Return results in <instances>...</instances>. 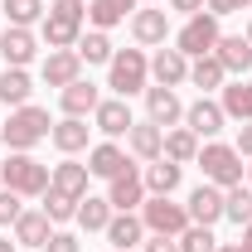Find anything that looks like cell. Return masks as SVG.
<instances>
[{
    "label": "cell",
    "instance_id": "1",
    "mask_svg": "<svg viewBox=\"0 0 252 252\" xmlns=\"http://www.w3.org/2000/svg\"><path fill=\"white\" fill-rule=\"evenodd\" d=\"M88 30V0H54L39 20V44L49 49H73Z\"/></svg>",
    "mask_w": 252,
    "mask_h": 252
},
{
    "label": "cell",
    "instance_id": "2",
    "mask_svg": "<svg viewBox=\"0 0 252 252\" xmlns=\"http://www.w3.org/2000/svg\"><path fill=\"white\" fill-rule=\"evenodd\" d=\"M49 175H54V165L34 160V151H10V160L0 165V185L15 189L20 199H44V189H49Z\"/></svg>",
    "mask_w": 252,
    "mask_h": 252
},
{
    "label": "cell",
    "instance_id": "3",
    "mask_svg": "<svg viewBox=\"0 0 252 252\" xmlns=\"http://www.w3.org/2000/svg\"><path fill=\"white\" fill-rule=\"evenodd\" d=\"M194 165L204 170V180L219 189H233L243 185V175H248V165H243V156H238V146L233 141H204L199 146V156H194Z\"/></svg>",
    "mask_w": 252,
    "mask_h": 252
},
{
    "label": "cell",
    "instance_id": "4",
    "mask_svg": "<svg viewBox=\"0 0 252 252\" xmlns=\"http://www.w3.org/2000/svg\"><path fill=\"white\" fill-rule=\"evenodd\" d=\"M107 88L117 97H136L151 88V54L146 49H117L107 63Z\"/></svg>",
    "mask_w": 252,
    "mask_h": 252
},
{
    "label": "cell",
    "instance_id": "5",
    "mask_svg": "<svg viewBox=\"0 0 252 252\" xmlns=\"http://www.w3.org/2000/svg\"><path fill=\"white\" fill-rule=\"evenodd\" d=\"M49 131H54V122H49V112L44 107H15L5 122H0V136H5V146L10 151H34L39 141H49Z\"/></svg>",
    "mask_w": 252,
    "mask_h": 252
},
{
    "label": "cell",
    "instance_id": "6",
    "mask_svg": "<svg viewBox=\"0 0 252 252\" xmlns=\"http://www.w3.org/2000/svg\"><path fill=\"white\" fill-rule=\"evenodd\" d=\"M223 39V25L219 15H209V10H199V15H189L185 25L175 30V49L185 54V59H204V54H214Z\"/></svg>",
    "mask_w": 252,
    "mask_h": 252
},
{
    "label": "cell",
    "instance_id": "7",
    "mask_svg": "<svg viewBox=\"0 0 252 252\" xmlns=\"http://www.w3.org/2000/svg\"><path fill=\"white\" fill-rule=\"evenodd\" d=\"M141 223H146V233H165V238H180L189 228V209L185 204H175V194L170 199H156V194H146V204L136 209Z\"/></svg>",
    "mask_w": 252,
    "mask_h": 252
},
{
    "label": "cell",
    "instance_id": "8",
    "mask_svg": "<svg viewBox=\"0 0 252 252\" xmlns=\"http://www.w3.org/2000/svg\"><path fill=\"white\" fill-rule=\"evenodd\" d=\"M126 30L136 39V49H165V39H170V10L165 5H141L126 20Z\"/></svg>",
    "mask_w": 252,
    "mask_h": 252
},
{
    "label": "cell",
    "instance_id": "9",
    "mask_svg": "<svg viewBox=\"0 0 252 252\" xmlns=\"http://www.w3.org/2000/svg\"><path fill=\"white\" fill-rule=\"evenodd\" d=\"M83 78V59H78V49H49L44 63H39V83L44 88H68V83H78Z\"/></svg>",
    "mask_w": 252,
    "mask_h": 252
},
{
    "label": "cell",
    "instance_id": "10",
    "mask_svg": "<svg viewBox=\"0 0 252 252\" xmlns=\"http://www.w3.org/2000/svg\"><path fill=\"white\" fill-rule=\"evenodd\" d=\"M107 204L117 209V214H136L141 204H146V180H141V165H131L122 170L117 180H107Z\"/></svg>",
    "mask_w": 252,
    "mask_h": 252
},
{
    "label": "cell",
    "instance_id": "11",
    "mask_svg": "<svg viewBox=\"0 0 252 252\" xmlns=\"http://www.w3.org/2000/svg\"><path fill=\"white\" fill-rule=\"evenodd\" d=\"M185 126L199 136V141H219V131L228 126V117H223V107L214 102V97H194L185 107Z\"/></svg>",
    "mask_w": 252,
    "mask_h": 252
},
{
    "label": "cell",
    "instance_id": "12",
    "mask_svg": "<svg viewBox=\"0 0 252 252\" xmlns=\"http://www.w3.org/2000/svg\"><path fill=\"white\" fill-rule=\"evenodd\" d=\"M0 59H5V68H30L39 59V34L20 30V25H5V34H0Z\"/></svg>",
    "mask_w": 252,
    "mask_h": 252
},
{
    "label": "cell",
    "instance_id": "13",
    "mask_svg": "<svg viewBox=\"0 0 252 252\" xmlns=\"http://www.w3.org/2000/svg\"><path fill=\"white\" fill-rule=\"evenodd\" d=\"M131 126H136V117H131L126 97H102V102H97V112H93V131H102L107 141H122Z\"/></svg>",
    "mask_w": 252,
    "mask_h": 252
},
{
    "label": "cell",
    "instance_id": "14",
    "mask_svg": "<svg viewBox=\"0 0 252 252\" xmlns=\"http://www.w3.org/2000/svg\"><path fill=\"white\" fill-rule=\"evenodd\" d=\"M131 165H136L131 151L117 146V141H97V146H88V170H93V180H117V175L131 170Z\"/></svg>",
    "mask_w": 252,
    "mask_h": 252
},
{
    "label": "cell",
    "instance_id": "15",
    "mask_svg": "<svg viewBox=\"0 0 252 252\" xmlns=\"http://www.w3.org/2000/svg\"><path fill=\"white\" fill-rule=\"evenodd\" d=\"M126 151H131V160H141V165L160 160V156H165V126H156L151 117L136 122L131 131H126Z\"/></svg>",
    "mask_w": 252,
    "mask_h": 252
},
{
    "label": "cell",
    "instance_id": "16",
    "mask_svg": "<svg viewBox=\"0 0 252 252\" xmlns=\"http://www.w3.org/2000/svg\"><path fill=\"white\" fill-rule=\"evenodd\" d=\"M10 238H15V248L44 252V243L54 238V223H49V214H44V209H25V214L15 219V228H10Z\"/></svg>",
    "mask_w": 252,
    "mask_h": 252
},
{
    "label": "cell",
    "instance_id": "17",
    "mask_svg": "<svg viewBox=\"0 0 252 252\" xmlns=\"http://www.w3.org/2000/svg\"><path fill=\"white\" fill-rule=\"evenodd\" d=\"M146 117H151V122L156 126H165V131H170V126H185V102H180V93H175V88H146Z\"/></svg>",
    "mask_w": 252,
    "mask_h": 252
},
{
    "label": "cell",
    "instance_id": "18",
    "mask_svg": "<svg viewBox=\"0 0 252 252\" xmlns=\"http://www.w3.org/2000/svg\"><path fill=\"white\" fill-rule=\"evenodd\" d=\"M49 141H54L59 156H78V151L93 146V126H88V117H59L54 131H49Z\"/></svg>",
    "mask_w": 252,
    "mask_h": 252
},
{
    "label": "cell",
    "instance_id": "19",
    "mask_svg": "<svg viewBox=\"0 0 252 252\" xmlns=\"http://www.w3.org/2000/svg\"><path fill=\"white\" fill-rule=\"evenodd\" d=\"M185 209H189V223H199V228H214V223L223 219V189L204 180L199 189H189Z\"/></svg>",
    "mask_w": 252,
    "mask_h": 252
},
{
    "label": "cell",
    "instance_id": "20",
    "mask_svg": "<svg viewBox=\"0 0 252 252\" xmlns=\"http://www.w3.org/2000/svg\"><path fill=\"white\" fill-rule=\"evenodd\" d=\"M88 180H93V170H88L83 160H73V156H63L59 165H54V175H49V185L59 189V194H68V199H88V194H93Z\"/></svg>",
    "mask_w": 252,
    "mask_h": 252
},
{
    "label": "cell",
    "instance_id": "21",
    "mask_svg": "<svg viewBox=\"0 0 252 252\" xmlns=\"http://www.w3.org/2000/svg\"><path fill=\"white\" fill-rule=\"evenodd\" d=\"M214 59L223 63L228 78H248V73H252V44L243 39V34H223L219 49H214Z\"/></svg>",
    "mask_w": 252,
    "mask_h": 252
},
{
    "label": "cell",
    "instance_id": "22",
    "mask_svg": "<svg viewBox=\"0 0 252 252\" xmlns=\"http://www.w3.org/2000/svg\"><path fill=\"white\" fill-rule=\"evenodd\" d=\"M151 78H156L160 88H185L189 83V59L180 49H156L151 54Z\"/></svg>",
    "mask_w": 252,
    "mask_h": 252
},
{
    "label": "cell",
    "instance_id": "23",
    "mask_svg": "<svg viewBox=\"0 0 252 252\" xmlns=\"http://www.w3.org/2000/svg\"><path fill=\"white\" fill-rule=\"evenodd\" d=\"M141 180H146V194H156V199H170L175 189H180V180H185V165H175V160H151L146 170H141Z\"/></svg>",
    "mask_w": 252,
    "mask_h": 252
},
{
    "label": "cell",
    "instance_id": "24",
    "mask_svg": "<svg viewBox=\"0 0 252 252\" xmlns=\"http://www.w3.org/2000/svg\"><path fill=\"white\" fill-rule=\"evenodd\" d=\"M97 102H102V93H97V83H93V78H78V83H68V88L59 93L63 117H93V112H97Z\"/></svg>",
    "mask_w": 252,
    "mask_h": 252
},
{
    "label": "cell",
    "instance_id": "25",
    "mask_svg": "<svg viewBox=\"0 0 252 252\" xmlns=\"http://www.w3.org/2000/svg\"><path fill=\"white\" fill-rule=\"evenodd\" d=\"M219 107H223V117L228 122H252V78H233V83H223L219 88Z\"/></svg>",
    "mask_w": 252,
    "mask_h": 252
},
{
    "label": "cell",
    "instance_id": "26",
    "mask_svg": "<svg viewBox=\"0 0 252 252\" xmlns=\"http://www.w3.org/2000/svg\"><path fill=\"white\" fill-rule=\"evenodd\" d=\"M141 10V0H88V25L93 30H117Z\"/></svg>",
    "mask_w": 252,
    "mask_h": 252
},
{
    "label": "cell",
    "instance_id": "27",
    "mask_svg": "<svg viewBox=\"0 0 252 252\" xmlns=\"http://www.w3.org/2000/svg\"><path fill=\"white\" fill-rule=\"evenodd\" d=\"M102 238H107L117 252H131V248L146 243V223H141V214H112V223H107Z\"/></svg>",
    "mask_w": 252,
    "mask_h": 252
},
{
    "label": "cell",
    "instance_id": "28",
    "mask_svg": "<svg viewBox=\"0 0 252 252\" xmlns=\"http://www.w3.org/2000/svg\"><path fill=\"white\" fill-rule=\"evenodd\" d=\"M30 97H34V78H30V68H5L0 73V102L15 112V107H30Z\"/></svg>",
    "mask_w": 252,
    "mask_h": 252
},
{
    "label": "cell",
    "instance_id": "29",
    "mask_svg": "<svg viewBox=\"0 0 252 252\" xmlns=\"http://www.w3.org/2000/svg\"><path fill=\"white\" fill-rule=\"evenodd\" d=\"M112 204H107V194H88V199H78V228L83 233H107V223H112Z\"/></svg>",
    "mask_w": 252,
    "mask_h": 252
},
{
    "label": "cell",
    "instance_id": "30",
    "mask_svg": "<svg viewBox=\"0 0 252 252\" xmlns=\"http://www.w3.org/2000/svg\"><path fill=\"white\" fill-rule=\"evenodd\" d=\"M189 83L199 88V97H209L214 88L228 83V73H223V63L214 59V54H204V59H189Z\"/></svg>",
    "mask_w": 252,
    "mask_h": 252
},
{
    "label": "cell",
    "instance_id": "31",
    "mask_svg": "<svg viewBox=\"0 0 252 252\" xmlns=\"http://www.w3.org/2000/svg\"><path fill=\"white\" fill-rule=\"evenodd\" d=\"M194 156H199V136H194L189 126H170V131H165V160L194 165Z\"/></svg>",
    "mask_w": 252,
    "mask_h": 252
},
{
    "label": "cell",
    "instance_id": "32",
    "mask_svg": "<svg viewBox=\"0 0 252 252\" xmlns=\"http://www.w3.org/2000/svg\"><path fill=\"white\" fill-rule=\"evenodd\" d=\"M73 49H78L83 68H88V63H112V54H117V49H112V34H107V30H83V39H78Z\"/></svg>",
    "mask_w": 252,
    "mask_h": 252
},
{
    "label": "cell",
    "instance_id": "33",
    "mask_svg": "<svg viewBox=\"0 0 252 252\" xmlns=\"http://www.w3.org/2000/svg\"><path fill=\"white\" fill-rule=\"evenodd\" d=\"M223 219L228 223H252V185L243 180V185H233V189H223Z\"/></svg>",
    "mask_w": 252,
    "mask_h": 252
},
{
    "label": "cell",
    "instance_id": "34",
    "mask_svg": "<svg viewBox=\"0 0 252 252\" xmlns=\"http://www.w3.org/2000/svg\"><path fill=\"white\" fill-rule=\"evenodd\" d=\"M39 209L49 214V223H54V228H59V223H73V219H78V199H68V194H59L54 185L44 189V199H39Z\"/></svg>",
    "mask_w": 252,
    "mask_h": 252
},
{
    "label": "cell",
    "instance_id": "35",
    "mask_svg": "<svg viewBox=\"0 0 252 252\" xmlns=\"http://www.w3.org/2000/svg\"><path fill=\"white\" fill-rule=\"evenodd\" d=\"M0 10H5V20H10V25H20V30H34V25L44 20V10H49V5H44V0H5Z\"/></svg>",
    "mask_w": 252,
    "mask_h": 252
},
{
    "label": "cell",
    "instance_id": "36",
    "mask_svg": "<svg viewBox=\"0 0 252 252\" xmlns=\"http://www.w3.org/2000/svg\"><path fill=\"white\" fill-rule=\"evenodd\" d=\"M180 252H219L214 228H199V223H189L185 233H180Z\"/></svg>",
    "mask_w": 252,
    "mask_h": 252
},
{
    "label": "cell",
    "instance_id": "37",
    "mask_svg": "<svg viewBox=\"0 0 252 252\" xmlns=\"http://www.w3.org/2000/svg\"><path fill=\"white\" fill-rule=\"evenodd\" d=\"M25 214V199L15 189H0V228H15V219Z\"/></svg>",
    "mask_w": 252,
    "mask_h": 252
},
{
    "label": "cell",
    "instance_id": "38",
    "mask_svg": "<svg viewBox=\"0 0 252 252\" xmlns=\"http://www.w3.org/2000/svg\"><path fill=\"white\" fill-rule=\"evenodd\" d=\"M44 252H83V243H78V233H68V228H54V238L44 243Z\"/></svg>",
    "mask_w": 252,
    "mask_h": 252
},
{
    "label": "cell",
    "instance_id": "39",
    "mask_svg": "<svg viewBox=\"0 0 252 252\" xmlns=\"http://www.w3.org/2000/svg\"><path fill=\"white\" fill-rule=\"evenodd\" d=\"M141 252H180V238H165V233H146Z\"/></svg>",
    "mask_w": 252,
    "mask_h": 252
},
{
    "label": "cell",
    "instance_id": "40",
    "mask_svg": "<svg viewBox=\"0 0 252 252\" xmlns=\"http://www.w3.org/2000/svg\"><path fill=\"white\" fill-rule=\"evenodd\" d=\"M233 146H238V156H243V160H252V122L238 126V141H233Z\"/></svg>",
    "mask_w": 252,
    "mask_h": 252
},
{
    "label": "cell",
    "instance_id": "41",
    "mask_svg": "<svg viewBox=\"0 0 252 252\" xmlns=\"http://www.w3.org/2000/svg\"><path fill=\"white\" fill-rule=\"evenodd\" d=\"M204 10H209V15H238V10H243V5H238V0H204Z\"/></svg>",
    "mask_w": 252,
    "mask_h": 252
},
{
    "label": "cell",
    "instance_id": "42",
    "mask_svg": "<svg viewBox=\"0 0 252 252\" xmlns=\"http://www.w3.org/2000/svg\"><path fill=\"white\" fill-rule=\"evenodd\" d=\"M165 5H170V10H175V15H199V10H204V0H165Z\"/></svg>",
    "mask_w": 252,
    "mask_h": 252
},
{
    "label": "cell",
    "instance_id": "43",
    "mask_svg": "<svg viewBox=\"0 0 252 252\" xmlns=\"http://www.w3.org/2000/svg\"><path fill=\"white\" fill-rule=\"evenodd\" d=\"M243 252H252V223H243V243H238Z\"/></svg>",
    "mask_w": 252,
    "mask_h": 252
},
{
    "label": "cell",
    "instance_id": "44",
    "mask_svg": "<svg viewBox=\"0 0 252 252\" xmlns=\"http://www.w3.org/2000/svg\"><path fill=\"white\" fill-rule=\"evenodd\" d=\"M0 252H20V248H15V238H0Z\"/></svg>",
    "mask_w": 252,
    "mask_h": 252
},
{
    "label": "cell",
    "instance_id": "45",
    "mask_svg": "<svg viewBox=\"0 0 252 252\" xmlns=\"http://www.w3.org/2000/svg\"><path fill=\"white\" fill-rule=\"evenodd\" d=\"M219 252H243V248H238V243H219Z\"/></svg>",
    "mask_w": 252,
    "mask_h": 252
},
{
    "label": "cell",
    "instance_id": "46",
    "mask_svg": "<svg viewBox=\"0 0 252 252\" xmlns=\"http://www.w3.org/2000/svg\"><path fill=\"white\" fill-rule=\"evenodd\" d=\"M243 39H248V44H252V20H248V30H243Z\"/></svg>",
    "mask_w": 252,
    "mask_h": 252
},
{
    "label": "cell",
    "instance_id": "47",
    "mask_svg": "<svg viewBox=\"0 0 252 252\" xmlns=\"http://www.w3.org/2000/svg\"><path fill=\"white\" fill-rule=\"evenodd\" d=\"M243 180H248V185H252V165H248V175H243Z\"/></svg>",
    "mask_w": 252,
    "mask_h": 252
},
{
    "label": "cell",
    "instance_id": "48",
    "mask_svg": "<svg viewBox=\"0 0 252 252\" xmlns=\"http://www.w3.org/2000/svg\"><path fill=\"white\" fill-rule=\"evenodd\" d=\"M238 5H243V10H248V5H252V0H238Z\"/></svg>",
    "mask_w": 252,
    "mask_h": 252
},
{
    "label": "cell",
    "instance_id": "49",
    "mask_svg": "<svg viewBox=\"0 0 252 252\" xmlns=\"http://www.w3.org/2000/svg\"><path fill=\"white\" fill-rule=\"evenodd\" d=\"M107 252H117V248H107ZM131 252H141V248H131Z\"/></svg>",
    "mask_w": 252,
    "mask_h": 252
},
{
    "label": "cell",
    "instance_id": "50",
    "mask_svg": "<svg viewBox=\"0 0 252 252\" xmlns=\"http://www.w3.org/2000/svg\"><path fill=\"white\" fill-rule=\"evenodd\" d=\"M0 146H5V136H0Z\"/></svg>",
    "mask_w": 252,
    "mask_h": 252
},
{
    "label": "cell",
    "instance_id": "51",
    "mask_svg": "<svg viewBox=\"0 0 252 252\" xmlns=\"http://www.w3.org/2000/svg\"><path fill=\"white\" fill-rule=\"evenodd\" d=\"M0 34H5V25H0Z\"/></svg>",
    "mask_w": 252,
    "mask_h": 252
},
{
    "label": "cell",
    "instance_id": "52",
    "mask_svg": "<svg viewBox=\"0 0 252 252\" xmlns=\"http://www.w3.org/2000/svg\"><path fill=\"white\" fill-rule=\"evenodd\" d=\"M0 189H5V185H0Z\"/></svg>",
    "mask_w": 252,
    "mask_h": 252
}]
</instances>
